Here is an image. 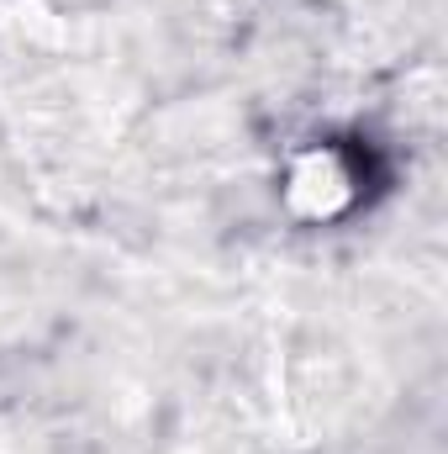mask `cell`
<instances>
[{"instance_id":"obj_1","label":"cell","mask_w":448,"mask_h":454,"mask_svg":"<svg viewBox=\"0 0 448 454\" xmlns=\"http://www.w3.org/2000/svg\"><path fill=\"white\" fill-rule=\"evenodd\" d=\"M343 164V180H348V207H369L390 191V159L380 143L369 137H333L328 143Z\"/></svg>"}]
</instances>
